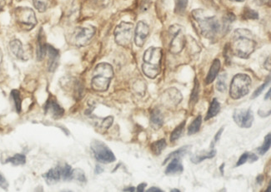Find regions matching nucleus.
I'll return each mask as SVG.
<instances>
[{
    "instance_id": "46",
    "label": "nucleus",
    "mask_w": 271,
    "mask_h": 192,
    "mask_svg": "<svg viewBox=\"0 0 271 192\" xmlns=\"http://www.w3.org/2000/svg\"><path fill=\"white\" fill-rule=\"evenodd\" d=\"M2 63H3V52H2L1 48H0V73H1V65H2Z\"/></svg>"
},
{
    "instance_id": "36",
    "label": "nucleus",
    "mask_w": 271,
    "mask_h": 192,
    "mask_svg": "<svg viewBox=\"0 0 271 192\" xmlns=\"http://www.w3.org/2000/svg\"><path fill=\"white\" fill-rule=\"evenodd\" d=\"M243 17L245 19H258L259 14L256 11L250 8H246L244 11Z\"/></svg>"
},
{
    "instance_id": "38",
    "label": "nucleus",
    "mask_w": 271,
    "mask_h": 192,
    "mask_svg": "<svg viewBox=\"0 0 271 192\" xmlns=\"http://www.w3.org/2000/svg\"><path fill=\"white\" fill-rule=\"evenodd\" d=\"M73 179H76L80 182H85V173L80 169L73 171Z\"/></svg>"
},
{
    "instance_id": "51",
    "label": "nucleus",
    "mask_w": 271,
    "mask_h": 192,
    "mask_svg": "<svg viewBox=\"0 0 271 192\" xmlns=\"http://www.w3.org/2000/svg\"><path fill=\"white\" fill-rule=\"evenodd\" d=\"M271 89H270V90H269L268 91V94H266V97H265V99H266V100H267V99H269L270 98V97H271Z\"/></svg>"
},
{
    "instance_id": "16",
    "label": "nucleus",
    "mask_w": 271,
    "mask_h": 192,
    "mask_svg": "<svg viewBox=\"0 0 271 192\" xmlns=\"http://www.w3.org/2000/svg\"><path fill=\"white\" fill-rule=\"evenodd\" d=\"M47 53L49 55V71L54 72L59 65V50H57L56 48H54L53 46L48 44Z\"/></svg>"
},
{
    "instance_id": "5",
    "label": "nucleus",
    "mask_w": 271,
    "mask_h": 192,
    "mask_svg": "<svg viewBox=\"0 0 271 192\" xmlns=\"http://www.w3.org/2000/svg\"><path fill=\"white\" fill-rule=\"evenodd\" d=\"M169 36V51L172 54H179L181 53L186 44V37L184 34L183 26L174 24L170 26L168 30Z\"/></svg>"
},
{
    "instance_id": "12",
    "label": "nucleus",
    "mask_w": 271,
    "mask_h": 192,
    "mask_svg": "<svg viewBox=\"0 0 271 192\" xmlns=\"http://www.w3.org/2000/svg\"><path fill=\"white\" fill-rule=\"evenodd\" d=\"M148 34H149V27L148 24L143 21H139L137 23L136 30H135V43L136 46L138 48H142L145 43Z\"/></svg>"
},
{
    "instance_id": "41",
    "label": "nucleus",
    "mask_w": 271,
    "mask_h": 192,
    "mask_svg": "<svg viewBox=\"0 0 271 192\" xmlns=\"http://www.w3.org/2000/svg\"><path fill=\"white\" fill-rule=\"evenodd\" d=\"M0 187L3 189L7 190L8 187V183L5 177H3V175L0 173Z\"/></svg>"
},
{
    "instance_id": "25",
    "label": "nucleus",
    "mask_w": 271,
    "mask_h": 192,
    "mask_svg": "<svg viewBox=\"0 0 271 192\" xmlns=\"http://www.w3.org/2000/svg\"><path fill=\"white\" fill-rule=\"evenodd\" d=\"M52 1L53 0H33V3L38 12L44 13L51 7Z\"/></svg>"
},
{
    "instance_id": "7",
    "label": "nucleus",
    "mask_w": 271,
    "mask_h": 192,
    "mask_svg": "<svg viewBox=\"0 0 271 192\" xmlns=\"http://www.w3.org/2000/svg\"><path fill=\"white\" fill-rule=\"evenodd\" d=\"M14 18L18 27L24 31L32 30L38 23L34 11L28 7L15 8Z\"/></svg>"
},
{
    "instance_id": "40",
    "label": "nucleus",
    "mask_w": 271,
    "mask_h": 192,
    "mask_svg": "<svg viewBox=\"0 0 271 192\" xmlns=\"http://www.w3.org/2000/svg\"><path fill=\"white\" fill-rule=\"evenodd\" d=\"M249 156H250V154L247 153V152H246V153H244V154L241 156V158L239 159L236 166H237V167H240L241 165L245 164V163L249 160Z\"/></svg>"
},
{
    "instance_id": "27",
    "label": "nucleus",
    "mask_w": 271,
    "mask_h": 192,
    "mask_svg": "<svg viewBox=\"0 0 271 192\" xmlns=\"http://www.w3.org/2000/svg\"><path fill=\"white\" fill-rule=\"evenodd\" d=\"M201 123H202V116H198L194 121H192L188 127V135L191 136V135L196 134L197 132H199Z\"/></svg>"
},
{
    "instance_id": "22",
    "label": "nucleus",
    "mask_w": 271,
    "mask_h": 192,
    "mask_svg": "<svg viewBox=\"0 0 271 192\" xmlns=\"http://www.w3.org/2000/svg\"><path fill=\"white\" fill-rule=\"evenodd\" d=\"M216 155V151L215 149L210 150V152H201L196 154L194 155L191 157V162L195 164H199L200 162H202L203 161H205L206 159H211L213 157H215Z\"/></svg>"
},
{
    "instance_id": "35",
    "label": "nucleus",
    "mask_w": 271,
    "mask_h": 192,
    "mask_svg": "<svg viewBox=\"0 0 271 192\" xmlns=\"http://www.w3.org/2000/svg\"><path fill=\"white\" fill-rule=\"evenodd\" d=\"M188 6V0H176L175 3V13L183 14L186 10Z\"/></svg>"
},
{
    "instance_id": "49",
    "label": "nucleus",
    "mask_w": 271,
    "mask_h": 192,
    "mask_svg": "<svg viewBox=\"0 0 271 192\" xmlns=\"http://www.w3.org/2000/svg\"><path fill=\"white\" fill-rule=\"evenodd\" d=\"M124 191H125V192H135V191H136V188H135V187H130V188L124 190Z\"/></svg>"
},
{
    "instance_id": "1",
    "label": "nucleus",
    "mask_w": 271,
    "mask_h": 192,
    "mask_svg": "<svg viewBox=\"0 0 271 192\" xmlns=\"http://www.w3.org/2000/svg\"><path fill=\"white\" fill-rule=\"evenodd\" d=\"M191 16L196 30L200 35L210 40H214L220 34L225 33L229 24L236 19L233 13H228L224 20L220 21L216 16L208 15L203 9L192 11Z\"/></svg>"
},
{
    "instance_id": "39",
    "label": "nucleus",
    "mask_w": 271,
    "mask_h": 192,
    "mask_svg": "<svg viewBox=\"0 0 271 192\" xmlns=\"http://www.w3.org/2000/svg\"><path fill=\"white\" fill-rule=\"evenodd\" d=\"M113 121H114L113 116H108V117H106V118L103 121L102 124H101V126H102L104 129H108V128H110L111 125H112Z\"/></svg>"
},
{
    "instance_id": "53",
    "label": "nucleus",
    "mask_w": 271,
    "mask_h": 192,
    "mask_svg": "<svg viewBox=\"0 0 271 192\" xmlns=\"http://www.w3.org/2000/svg\"><path fill=\"white\" fill-rule=\"evenodd\" d=\"M224 167H225V164H222V166H221V167H220V171H221V172H222V175L224 174V172H223V171H224Z\"/></svg>"
},
{
    "instance_id": "11",
    "label": "nucleus",
    "mask_w": 271,
    "mask_h": 192,
    "mask_svg": "<svg viewBox=\"0 0 271 192\" xmlns=\"http://www.w3.org/2000/svg\"><path fill=\"white\" fill-rule=\"evenodd\" d=\"M234 121L242 128H250L254 121V112L251 109H236L233 114Z\"/></svg>"
},
{
    "instance_id": "8",
    "label": "nucleus",
    "mask_w": 271,
    "mask_h": 192,
    "mask_svg": "<svg viewBox=\"0 0 271 192\" xmlns=\"http://www.w3.org/2000/svg\"><path fill=\"white\" fill-rule=\"evenodd\" d=\"M115 43L118 45L128 48L132 42L134 36V24L130 22H121L116 28L115 32Z\"/></svg>"
},
{
    "instance_id": "9",
    "label": "nucleus",
    "mask_w": 271,
    "mask_h": 192,
    "mask_svg": "<svg viewBox=\"0 0 271 192\" xmlns=\"http://www.w3.org/2000/svg\"><path fill=\"white\" fill-rule=\"evenodd\" d=\"M95 27L93 26H85V27H79L74 30L73 36H72V42L74 45L79 48L85 47L90 43V41L95 36Z\"/></svg>"
},
{
    "instance_id": "31",
    "label": "nucleus",
    "mask_w": 271,
    "mask_h": 192,
    "mask_svg": "<svg viewBox=\"0 0 271 192\" xmlns=\"http://www.w3.org/2000/svg\"><path fill=\"white\" fill-rule=\"evenodd\" d=\"M227 74L224 73V74H220L218 79L217 84H216V89L218 91L224 93L227 89Z\"/></svg>"
},
{
    "instance_id": "42",
    "label": "nucleus",
    "mask_w": 271,
    "mask_h": 192,
    "mask_svg": "<svg viewBox=\"0 0 271 192\" xmlns=\"http://www.w3.org/2000/svg\"><path fill=\"white\" fill-rule=\"evenodd\" d=\"M223 130H224V127H222V128L216 133V135H215V137H214V140H213L212 143H211V147H215V143L220 140V136L222 134Z\"/></svg>"
},
{
    "instance_id": "45",
    "label": "nucleus",
    "mask_w": 271,
    "mask_h": 192,
    "mask_svg": "<svg viewBox=\"0 0 271 192\" xmlns=\"http://www.w3.org/2000/svg\"><path fill=\"white\" fill-rule=\"evenodd\" d=\"M147 192H161L162 190L159 189V188H157V187H151V188H149V189L147 190Z\"/></svg>"
},
{
    "instance_id": "29",
    "label": "nucleus",
    "mask_w": 271,
    "mask_h": 192,
    "mask_svg": "<svg viewBox=\"0 0 271 192\" xmlns=\"http://www.w3.org/2000/svg\"><path fill=\"white\" fill-rule=\"evenodd\" d=\"M11 96L14 101L16 111L18 113H20L21 110H22V99H21L20 93L18 90L13 89V91L11 92Z\"/></svg>"
},
{
    "instance_id": "32",
    "label": "nucleus",
    "mask_w": 271,
    "mask_h": 192,
    "mask_svg": "<svg viewBox=\"0 0 271 192\" xmlns=\"http://www.w3.org/2000/svg\"><path fill=\"white\" fill-rule=\"evenodd\" d=\"M200 84L198 82V79H195V86H194V89H193V91H192L191 96H190V101H189V103L191 104V105H195L197 102L198 99H199V95H200Z\"/></svg>"
},
{
    "instance_id": "55",
    "label": "nucleus",
    "mask_w": 271,
    "mask_h": 192,
    "mask_svg": "<svg viewBox=\"0 0 271 192\" xmlns=\"http://www.w3.org/2000/svg\"><path fill=\"white\" fill-rule=\"evenodd\" d=\"M270 191H271V185L269 186L268 190H267V192H270Z\"/></svg>"
},
{
    "instance_id": "4",
    "label": "nucleus",
    "mask_w": 271,
    "mask_h": 192,
    "mask_svg": "<svg viewBox=\"0 0 271 192\" xmlns=\"http://www.w3.org/2000/svg\"><path fill=\"white\" fill-rule=\"evenodd\" d=\"M114 77V69L107 63H101L95 67L93 74L91 86L96 92L107 91Z\"/></svg>"
},
{
    "instance_id": "21",
    "label": "nucleus",
    "mask_w": 271,
    "mask_h": 192,
    "mask_svg": "<svg viewBox=\"0 0 271 192\" xmlns=\"http://www.w3.org/2000/svg\"><path fill=\"white\" fill-rule=\"evenodd\" d=\"M44 177L49 184H54L59 182L62 179L61 167L59 166L54 169L49 170L46 174L44 175Z\"/></svg>"
},
{
    "instance_id": "28",
    "label": "nucleus",
    "mask_w": 271,
    "mask_h": 192,
    "mask_svg": "<svg viewBox=\"0 0 271 192\" xmlns=\"http://www.w3.org/2000/svg\"><path fill=\"white\" fill-rule=\"evenodd\" d=\"M26 157L24 155L16 154L12 157H8L6 160L5 163H11L13 166H21L25 164Z\"/></svg>"
},
{
    "instance_id": "26",
    "label": "nucleus",
    "mask_w": 271,
    "mask_h": 192,
    "mask_svg": "<svg viewBox=\"0 0 271 192\" xmlns=\"http://www.w3.org/2000/svg\"><path fill=\"white\" fill-rule=\"evenodd\" d=\"M166 141L164 139H160L157 142H154L151 144L150 149L155 156H159L162 152L164 151V148L166 147Z\"/></svg>"
},
{
    "instance_id": "17",
    "label": "nucleus",
    "mask_w": 271,
    "mask_h": 192,
    "mask_svg": "<svg viewBox=\"0 0 271 192\" xmlns=\"http://www.w3.org/2000/svg\"><path fill=\"white\" fill-rule=\"evenodd\" d=\"M47 46L48 44L45 41V35H44L43 29H40L38 36V45H37V59L38 61H42L47 53Z\"/></svg>"
},
{
    "instance_id": "3",
    "label": "nucleus",
    "mask_w": 271,
    "mask_h": 192,
    "mask_svg": "<svg viewBox=\"0 0 271 192\" xmlns=\"http://www.w3.org/2000/svg\"><path fill=\"white\" fill-rule=\"evenodd\" d=\"M163 52L160 48L150 47L143 53L142 70L148 79H155L160 73Z\"/></svg>"
},
{
    "instance_id": "37",
    "label": "nucleus",
    "mask_w": 271,
    "mask_h": 192,
    "mask_svg": "<svg viewBox=\"0 0 271 192\" xmlns=\"http://www.w3.org/2000/svg\"><path fill=\"white\" fill-rule=\"evenodd\" d=\"M271 83V76H268V79H266V81L262 84L261 87H259L258 89H256V91L254 92L253 95H252V98H256L257 96H260L264 90L266 89V87L268 86L269 84Z\"/></svg>"
},
{
    "instance_id": "50",
    "label": "nucleus",
    "mask_w": 271,
    "mask_h": 192,
    "mask_svg": "<svg viewBox=\"0 0 271 192\" xmlns=\"http://www.w3.org/2000/svg\"><path fill=\"white\" fill-rule=\"evenodd\" d=\"M262 182H263V176L261 175V176H259V177H257V182H258V183H261Z\"/></svg>"
},
{
    "instance_id": "34",
    "label": "nucleus",
    "mask_w": 271,
    "mask_h": 192,
    "mask_svg": "<svg viewBox=\"0 0 271 192\" xmlns=\"http://www.w3.org/2000/svg\"><path fill=\"white\" fill-rule=\"evenodd\" d=\"M62 179L64 181H69L73 179V170L71 167L68 164L64 165L61 167Z\"/></svg>"
},
{
    "instance_id": "47",
    "label": "nucleus",
    "mask_w": 271,
    "mask_h": 192,
    "mask_svg": "<svg viewBox=\"0 0 271 192\" xmlns=\"http://www.w3.org/2000/svg\"><path fill=\"white\" fill-rule=\"evenodd\" d=\"M271 0H257V2H259L260 4H267V3H270Z\"/></svg>"
},
{
    "instance_id": "15",
    "label": "nucleus",
    "mask_w": 271,
    "mask_h": 192,
    "mask_svg": "<svg viewBox=\"0 0 271 192\" xmlns=\"http://www.w3.org/2000/svg\"><path fill=\"white\" fill-rule=\"evenodd\" d=\"M9 48L13 56L19 60H28V56L23 48V43L18 39H13L9 43Z\"/></svg>"
},
{
    "instance_id": "6",
    "label": "nucleus",
    "mask_w": 271,
    "mask_h": 192,
    "mask_svg": "<svg viewBox=\"0 0 271 192\" xmlns=\"http://www.w3.org/2000/svg\"><path fill=\"white\" fill-rule=\"evenodd\" d=\"M251 87V79L248 75L236 74L230 84V95L231 98L235 100L242 98L250 93Z\"/></svg>"
},
{
    "instance_id": "18",
    "label": "nucleus",
    "mask_w": 271,
    "mask_h": 192,
    "mask_svg": "<svg viewBox=\"0 0 271 192\" xmlns=\"http://www.w3.org/2000/svg\"><path fill=\"white\" fill-rule=\"evenodd\" d=\"M171 162L167 166L165 174L168 176H174V175L180 174L184 171V167L182 165L179 158H174L170 160Z\"/></svg>"
},
{
    "instance_id": "30",
    "label": "nucleus",
    "mask_w": 271,
    "mask_h": 192,
    "mask_svg": "<svg viewBox=\"0 0 271 192\" xmlns=\"http://www.w3.org/2000/svg\"><path fill=\"white\" fill-rule=\"evenodd\" d=\"M184 126H185V121H183L182 123L179 124V126L174 128L170 135V142H174L181 137L182 133L184 132Z\"/></svg>"
},
{
    "instance_id": "24",
    "label": "nucleus",
    "mask_w": 271,
    "mask_h": 192,
    "mask_svg": "<svg viewBox=\"0 0 271 192\" xmlns=\"http://www.w3.org/2000/svg\"><path fill=\"white\" fill-rule=\"evenodd\" d=\"M190 146H184V147H182L181 148L176 150L175 152H173L169 154V156L165 158L164 160V163L163 165L166 164L167 162H169L170 160L174 159V158H180V157H183L184 155L188 153L189 151V148H190Z\"/></svg>"
},
{
    "instance_id": "33",
    "label": "nucleus",
    "mask_w": 271,
    "mask_h": 192,
    "mask_svg": "<svg viewBox=\"0 0 271 192\" xmlns=\"http://www.w3.org/2000/svg\"><path fill=\"white\" fill-rule=\"evenodd\" d=\"M271 133H269L267 136H266V138H265V141H264V143L261 147H259L258 152L259 154L261 156H263V155L266 154V152H268L270 148H271Z\"/></svg>"
},
{
    "instance_id": "23",
    "label": "nucleus",
    "mask_w": 271,
    "mask_h": 192,
    "mask_svg": "<svg viewBox=\"0 0 271 192\" xmlns=\"http://www.w3.org/2000/svg\"><path fill=\"white\" fill-rule=\"evenodd\" d=\"M220 108H221V106H220V102L217 101V99H213L211 103H210V107H209V110H208L207 114H206V116H205V121H208V120H210V119L213 118L214 116H216L220 112Z\"/></svg>"
},
{
    "instance_id": "43",
    "label": "nucleus",
    "mask_w": 271,
    "mask_h": 192,
    "mask_svg": "<svg viewBox=\"0 0 271 192\" xmlns=\"http://www.w3.org/2000/svg\"><path fill=\"white\" fill-rule=\"evenodd\" d=\"M147 184L146 183H142V184L138 185V187H137V192H142L144 191V188H145Z\"/></svg>"
},
{
    "instance_id": "20",
    "label": "nucleus",
    "mask_w": 271,
    "mask_h": 192,
    "mask_svg": "<svg viewBox=\"0 0 271 192\" xmlns=\"http://www.w3.org/2000/svg\"><path fill=\"white\" fill-rule=\"evenodd\" d=\"M220 69H221V63H220L219 59L216 58L214 60L212 65L210 67V71H209V74H208L206 79H205V84H207V85L212 84L214 80L216 79Z\"/></svg>"
},
{
    "instance_id": "13",
    "label": "nucleus",
    "mask_w": 271,
    "mask_h": 192,
    "mask_svg": "<svg viewBox=\"0 0 271 192\" xmlns=\"http://www.w3.org/2000/svg\"><path fill=\"white\" fill-rule=\"evenodd\" d=\"M44 111L47 115H49L54 119L61 118L64 114V108L59 106L56 100L52 96L48 99V101L44 105Z\"/></svg>"
},
{
    "instance_id": "52",
    "label": "nucleus",
    "mask_w": 271,
    "mask_h": 192,
    "mask_svg": "<svg viewBox=\"0 0 271 192\" xmlns=\"http://www.w3.org/2000/svg\"><path fill=\"white\" fill-rule=\"evenodd\" d=\"M231 2H236V3H242V2H245L246 0H230Z\"/></svg>"
},
{
    "instance_id": "54",
    "label": "nucleus",
    "mask_w": 271,
    "mask_h": 192,
    "mask_svg": "<svg viewBox=\"0 0 271 192\" xmlns=\"http://www.w3.org/2000/svg\"><path fill=\"white\" fill-rule=\"evenodd\" d=\"M171 192H179V190L174 189V190H172Z\"/></svg>"
},
{
    "instance_id": "48",
    "label": "nucleus",
    "mask_w": 271,
    "mask_h": 192,
    "mask_svg": "<svg viewBox=\"0 0 271 192\" xmlns=\"http://www.w3.org/2000/svg\"><path fill=\"white\" fill-rule=\"evenodd\" d=\"M103 172V170H102V168H101V167H100V166H97V167H96V173H97V174H100V173H101V172Z\"/></svg>"
},
{
    "instance_id": "14",
    "label": "nucleus",
    "mask_w": 271,
    "mask_h": 192,
    "mask_svg": "<svg viewBox=\"0 0 271 192\" xmlns=\"http://www.w3.org/2000/svg\"><path fill=\"white\" fill-rule=\"evenodd\" d=\"M182 94L176 89H169L164 92V104L168 106H175L181 101Z\"/></svg>"
},
{
    "instance_id": "44",
    "label": "nucleus",
    "mask_w": 271,
    "mask_h": 192,
    "mask_svg": "<svg viewBox=\"0 0 271 192\" xmlns=\"http://www.w3.org/2000/svg\"><path fill=\"white\" fill-rule=\"evenodd\" d=\"M6 5V0H0V12L3 10Z\"/></svg>"
},
{
    "instance_id": "10",
    "label": "nucleus",
    "mask_w": 271,
    "mask_h": 192,
    "mask_svg": "<svg viewBox=\"0 0 271 192\" xmlns=\"http://www.w3.org/2000/svg\"><path fill=\"white\" fill-rule=\"evenodd\" d=\"M91 149L95 159L97 160L98 162L106 164V163L114 162L116 160L112 151L104 142L100 141L94 140L91 143Z\"/></svg>"
},
{
    "instance_id": "19",
    "label": "nucleus",
    "mask_w": 271,
    "mask_h": 192,
    "mask_svg": "<svg viewBox=\"0 0 271 192\" xmlns=\"http://www.w3.org/2000/svg\"><path fill=\"white\" fill-rule=\"evenodd\" d=\"M164 124V116L159 109H153L150 113V125L153 129L158 130Z\"/></svg>"
},
{
    "instance_id": "2",
    "label": "nucleus",
    "mask_w": 271,
    "mask_h": 192,
    "mask_svg": "<svg viewBox=\"0 0 271 192\" xmlns=\"http://www.w3.org/2000/svg\"><path fill=\"white\" fill-rule=\"evenodd\" d=\"M256 41L251 31L246 28H238L234 32L230 50L234 55L241 58H248L255 52Z\"/></svg>"
}]
</instances>
